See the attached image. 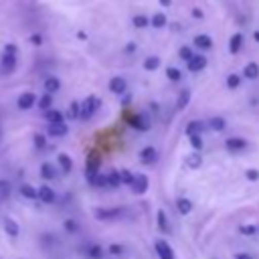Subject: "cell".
<instances>
[{"label": "cell", "instance_id": "cell-44", "mask_svg": "<svg viewBox=\"0 0 259 259\" xmlns=\"http://www.w3.org/2000/svg\"><path fill=\"white\" fill-rule=\"evenodd\" d=\"M190 144H192V148H196V150H200V148H202V142H200V136H190Z\"/></svg>", "mask_w": 259, "mask_h": 259}, {"label": "cell", "instance_id": "cell-40", "mask_svg": "<svg viewBox=\"0 0 259 259\" xmlns=\"http://www.w3.org/2000/svg\"><path fill=\"white\" fill-rule=\"evenodd\" d=\"M67 115H69V117H79V103H71Z\"/></svg>", "mask_w": 259, "mask_h": 259}, {"label": "cell", "instance_id": "cell-1", "mask_svg": "<svg viewBox=\"0 0 259 259\" xmlns=\"http://www.w3.org/2000/svg\"><path fill=\"white\" fill-rule=\"evenodd\" d=\"M16 53L18 51H16L14 45H6L4 55H2V65H0V69H2L4 75H10L16 69Z\"/></svg>", "mask_w": 259, "mask_h": 259}, {"label": "cell", "instance_id": "cell-29", "mask_svg": "<svg viewBox=\"0 0 259 259\" xmlns=\"http://www.w3.org/2000/svg\"><path fill=\"white\" fill-rule=\"evenodd\" d=\"M243 73H245V77H249V79H255V77L259 75V67H257L255 63H249V65L245 67V71H243Z\"/></svg>", "mask_w": 259, "mask_h": 259}, {"label": "cell", "instance_id": "cell-27", "mask_svg": "<svg viewBox=\"0 0 259 259\" xmlns=\"http://www.w3.org/2000/svg\"><path fill=\"white\" fill-rule=\"evenodd\" d=\"M10 182L8 180H0V200H6L10 196Z\"/></svg>", "mask_w": 259, "mask_h": 259}, {"label": "cell", "instance_id": "cell-21", "mask_svg": "<svg viewBox=\"0 0 259 259\" xmlns=\"http://www.w3.org/2000/svg\"><path fill=\"white\" fill-rule=\"evenodd\" d=\"M40 176H42V178H47V180L55 178V176H57V172H55V166H53V164H49V162H45V164L40 166Z\"/></svg>", "mask_w": 259, "mask_h": 259}, {"label": "cell", "instance_id": "cell-45", "mask_svg": "<svg viewBox=\"0 0 259 259\" xmlns=\"http://www.w3.org/2000/svg\"><path fill=\"white\" fill-rule=\"evenodd\" d=\"M247 178H249V180H257V178H259V172L251 168V170H247Z\"/></svg>", "mask_w": 259, "mask_h": 259}, {"label": "cell", "instance_id": "cell-38", "mask_svg": "<svg viewBox=\"0 0 259 259\" xmlns=\"http://www.w3.org/2000/svg\"><path fill=\"white\" fill-rule=\"evenodd\" d=\"M119 180L132 186V182H134V174H130L127 170H121V172H119Z\"/></svg>", "mask_w": 259, "mask_h": 259}, {"label": "cell", "instance_id": "cell-20", "mask_svg": "<svg viewBox=\"0 0 259 259\" xmlns=\"http://www.w3.org/2000/svg\"><path fill=\"white\" fill-rule=\"evenodd\" d=\"M245 146H247V142L243 138H229L227 140V148L229 150H243Z\"/></svg>", "mask_w": 259, "mask_h": 259}, {"label": "cell", "instance_id": "cell-14", "mask_svg": "<svg viewBox=\"0 0 259 259\" xmlns=\"http://www.w3.org/2000/svg\"><path fill=\"white\" fill-rule=\"evenodd\" d=\"M59 87H61V81H59L57 77H47V79H45V89H47L49 95L55 93V91H59Z\"/></svg>", "mask_w": 259, "mask_h": 259}, {"label": "cell", "instance_id": "cell-50", "mask_svg": "<svg viewBox=\"0 0 259 259\" xmlns=\"http://www.w3.org/2000/svg\"><path fill=\"white\" fill-rule=\"evenodd\" d=\"M65 227H67V231H75V223H71V221H67Z\"/></svg>", "mask_w": 259, "mask_h": 259}, {"label": "cell", "instance_id": "cell-5", "mask_svg": "<svg viewBox=\"0 0 259 259\" xmlns=\"http://www.w3.org/2000/svg\"><path fill=\"white\" fill-rule=\"evenodd\" d=\"M206 67V57H202V55H192V59H188V69L192 71V73H198V71H202Z\"/></svg>", "mask_w": 259, "mask_h": 259}, {"label": "cell", "instance_id": "cell-37", "mask_svg": "<svg viewBox=\"0 0 259 259\" xmlns=\"http://www.w3.org/2000/svg\"><path fill=\"white\" fill-rule=\"evenodd\" d=\"M186 164H188L190 168H198V166H200V156H198V154H192L190 158H186Z\"/></svg>", "mask_w": 259, "mask_h": 259}, {"label": "cell", "instance_id": "cell-51", "mask_svg": "<svg viewBox=\"0 0 259 259\" xmlns=\"http://www.w3.org/2000/svg\"><path fill=\"white\" fill-rule=\"evenodd\" d=\"M160 2H162V4H166V6L170 4V0H160Z\"/></svg>", "mask_w": 259, "mask_h": 259}, {"label": "cell", "instance_id": "cell-32", "mask_svg": "<svg viewBox=\"0 0 259 259\" xmlns=\"http://www.w3.org/2000/svg\"><path fill=\"white\" fill-rule=\"evenodd\" d=\"M20 194L26 196V198H36V190H34L30 184H22V186H20Z\"/></svg>", "mask_w": 259, "mask_h": 259}, {"label": "cell", "instance_id": "cell-2", "mask_svg": "<svg viewBox=\"0 0 259 259\" xmlns=\"http://www.w3.org/2000/svg\"><path fill=\"white\" fill-rule=\"evenodd\" d=\"M97 107H99V99H97L95 95H89V97L79 105V117H81V119H89V117L97 111Z\"/></svg>", "mask_w": 259, "mask_h": 259}, {"label": "cell", "instance_id": "cell-49", "mask_svg": "<svg viewBox=\"0 0 259 259\" xmlns=\"http://www.w3.org/2000/svg\"><path fill=\"white\" fill-rule=\"evenodd\" d=\"M235 259H253L251 255H247V253H237L235 255Z\"/></svg>", "mask_w": 259, "mask_h": 259}, {"label": "cell", "instance_id": "cell-39", "mask_svg": "<svg viewBox=\"0 0 259 259\" xmlns=\"http://www.w3.org/2000/svg\"><path fill=\"white\" fill-rule=\"evenodd\" d=\"M227 85H229L231 89H237V87H239V77H237V75H229V77H227Z\"/></svg>", "mask_w": 259, "mask_h": 259}, {"label": "cell", "instance_id": "cell-11", "mask_svg": "<svg viewBox=\"0 0 259 259\" xmlns=\"http://www.w3.org/2000/svg\"><path fill=\"white\" fill-rule=\"evenodd\" d=\"M156 158H158V154H156L154 148H144V150L140 152V160H142L144 164H152V162H156Z\"/></svg>", "mask_w": 259, "mask_h": 259}, {"label": "cell", "instance_id": "cell-43", "mask_svg": "<svg viewBox=\"0 0 259 259\" xmlns=\"http://www.w3.org/2000/svg\"><path fill=\"white\" fill-rule=\"evenodd\" d=\"M34 144H36V148H45V136L42 134H34Z\"/></svg>", "mask_w": 259, "mask_h": 259}, {"label": "cell", "instance_id": "cell-28", "mask_svg": "<svg viewBox=\"0 0 259 259\" xmlns=\"http://www.w3.org/2000/svg\"><path fill=\"white\" fill-rule=\"evenodd\" d=\"M158 65H160V59L158 57H146V61H144V67L148 69V71H154V69H158Z\"/></svg>", "mask_w": 259, "mask_h": 259}, {"label": "cell", "instance_id": "cell-42", "mask_svg": "<svg viewBox=\"0 0 259 259\" xmlns=\"http://www.w3.org/2000/svg\"><path fill=\"white\" fill-rule=\"evenodd\" d=\"M89 255H91V257H95V259H99V257L103 255V251H101V247H99V245H93V247L89 249Z\"/></svg>", "mask_w": 259, "mask_h": 259}, {"label": "cell", "instance_id": "cell-7", "mask_svg": "<svg viewBox=\"0 0 259 259\" xmlns=\"http://www.w3.org/2000/svg\"><path fill=\"white\" fill-rule=\"evenodd\" d=\"M132 188H134V192H136V194H144V192L148 190V178H146L144 174H138V176H134Z\"/></svg>", "mask_w": 259, "mask_h": 259}, {"label": "cell", "instance_id": "cell-17", "mask_svg": "<svg viewBox=\"0 0 259 259\" xmlns=\"http://www.w3.org/2000/svg\"><path fill=\"white\" fill-rule=\"evenodd\" d=\"M127 123H130L132 127H136V130H148V127H150V123L144 121L140 115H132V117L127 119Z\"/></svg>", "mask_w": 259, "mask_h": 259}, {"label": "cell", "instance_id": "cell-19", "mask_svg": "<svg viewBox=\"0 0 259 259\" xmlns=\"http://www.w3.org/2000/svg\"><path fill=\"white\" fill-rule=\"evenodd\" d=\"M45 115H47V121H49V123H59V121H65V117H63V113H61L59 109H49Z\"/></svg>", "mask_w": 259, "mask_h": 259}, {"label": "cell", "instance_id": "cell-16", "mask_svg": "<svg viewBox=\"0 0 259 259\" xmlns=\"http://www.w3.org/2000/svg\"><path fill=\"white\" fill-rule=\"evenodd\" d=\"M188 101H190V91H188V89H182V91L178 93V99H176V107H178V109H184V107L188 105Z\"/></svg>", "mask_w": 259, "mask_h": 259}, {"label": "cell", "instance_id": "cell-25", "mask_svg": "<svg viewBox=\"0 0 259 259\" xmlns=\"http://www.w3.org/2000/svg\"><path fill=\"white\" fill-rule=\"evenodd\" d=\"M87 180H89L93 186H107V180H105V176H103V174H99V172H97V174H93V176H89Z\"/></svg>", "mask_w": 259, "mask_h": 259}, {"label": "cell", "instance_id": "cell-9", "mask_svg": "<svg viewBox=\"0 0 259 259\" xmlns=\"http://www.w3.org/2000/svg\"><path fill=\"white\" fill-rule=\"evenodd\" d=\"M69 130H67V123L65 121H59V123H49V134L53 136V138H61V136H65Z\"/></svg>", "mask_w": 259, "mask_h": 259}, {"label": "cell", "instance_id": "cell-10", "mask_svg": "<svg viewBox=\"0 0 259 259\" xmlns=\"http://www.w3.org/2000/svg\"><path fill=\"white\" fill-rule=\"evenodd\" d=\"M109 89H111L113 93H123V91L127 89L125 79H121V77H113V79L109 81Z\"/></svg>", "mask_w": 259, "mask_h": 259}, {"label": "cell", "instance_id": "cell-35", "mask_svg": "<svg viewBox=\"0 0 259 259\" xmlns=\"http://www.w3.org/2000/svg\"><path fill=\"white\" fill-rule=\"evenodd\" d=\"M166 75H168V79H172V81H178V79L182 77L180 69H176V67H168V69H166Z\"/></svg>", "mask_w": 259, "mask_h": 259}, {"label": "cell", "instance_id": "cell-15", "mask_svg": "<svg viewBox=\"0 0 259 259\" xmlns=\"http://www.w3.org/2000/svg\"><path fill=\"white\" fill-rule=\"evenodd\" d=\"M57 162H59V166L63 168V172H71V170H73V160H71L67 154H59V156H57Z\"/></svg>", "mask_w": 259, "mask_h": 259}, {"label": "cell", "instance_id": "cell-46", "mask_svg": "<svg viewBox=\"0 0 259 259\" xmlns=\"http://www.w3.org/2000/svg\"><path fill=\"white\" fill-rule=\"evenodd\" d=\"M241 233H245V235H253V233H257V227H241Z\"/></svg>", "mask_w": 259, "mask_h": 259}, {"label": "cell", "instance_id": "cell-18", "mask_svg": "<svg viewBox=\"0 0 259 259\" xmlns=\"http://www.w3.org/2000/svg\"><path fill=\"white\" fill-rule=\"evenodd\" d=\"M176 208H178L180 214H188V212L192 210V202H190L188 198H178V200H176Z\"/></svg>", "mask_w": 259, "mask_h": 259}, {"label": "cell", "instance_id": "cell-31", "mask_svg": "<svg viewBox=\"0 0 259 259\" xmlns=\"http://www.w3.org/2000/svg\"><path fill=\"white\" fill-rule=\"evenodd\" d=\"M105 180H107V186H113V188L119 186V182H121V180H119V172H109V174L105 176Z\"/></svg>", "mask_w": 259, "mask_h": 259}, {"label": "cell", "instance_id": "cell-30", "mask_svg": "<svg viewBox=\"0 0 259 259\" xmlns=\"http://www.w3.org/2000/svg\"><path fill=\"white\" fill-rule=\"evenodd\" d=\"M51 105H53V97H51L49 93H45V95L38 99V107H40V109H45V111H49V109H51Z\"/></svg>", "mask_w": 259, "mask_h": 259}, {"label": "cell", "instance_id": "cell-4", "mask_svg": "<svg viewBox=\"0 0 259 259\" xmlns=\"http://www.w3.org/2000/svg\"><path fill=\"white\" fill-rule=\"evenodd\" d=\"M156 253H158L160 259H174V251H172V247H170L166 241H162V239L156 241Z\"/></svg>", "mask_w": 259, "mask_h": 259}, {"label": "cell", "instance_id": "cell-23", "mask_svg": "<svg viewBox=\"0 0 259 259\" xmlns=\"http://www.w3.org/2000/svg\"><path fill=\"white\" fill-rule=\"evenodd\" d=\"M95 214H97V219H115V217L121 214V210H117V208H113V210H103V208H99V210H95Z\"/></svg>", "mask_w": 259, "mask_h": 259}, {"label": "cell", "instance_id": "cell-33", "mask_svg": "<svg viewBox=\"0 0 259 259\" xmlns=\"http://www.w3.org/2000/svg\"><path fill=\"white\" fill-rule=\"evenodd\" d=\"M208 127L219 132V130H223V127H225V119H223V117H212V119L208 121Z\"/></svg>", "mask_w": 259, "mask_h": 259}, {"label": "cell", "instance_id": "cell-8", "mask_svg": "<svg viewBox=\"0 0 259 259\" xmlns=\"http://www.w3.org/2000/svg\"><path fill=\"white\" fill-rule=\"evenodd\" d=\"M34 103H36L34 93H22V95L18 97V107H20V109H30Z\"/></svg>", "mask_w": 259, "mask_h": 259}, {"label": "cell", "instance_id": "cell-22", "mask_svg": "<svg viewBox=\"0 0 259 259\" xmlns=\"http://www.w3.org/2000/svg\"><path fill=\"white\" fill-rule=\"evenodd\" d=\"M241 45H243V34H233L231 45H229V51H231L233 55H237V53H239V49H241Z\"/></svg>", "mask_w": 259, "mask_h": 259}, {"label": "cell", "instance_id": "cell-6", "mask_svg": "<svg viewBox=\"0 0 259 259\" xmlns=\"http://www.w3.org/2000/svg\"><path fill=\"white\" fill-rule=\"evenodd\" d=\"M36 198H40V202H47V204H51V202H55V190L51 188V186H40L38 190H36Z\"/></svg>", "mask_w": 259, "mask_h": 259}, {"label": "cell", "instance_id": "cell-52", "mask_svg": "<svg viewBox=\"0 0 259 259\" xmlns=\"http://www.w3.org/2000/svg\"><path fill=\"white\" fill-rule=\"evenodd\" d=\"M255 40H259V32H255Z\"/></svg>", "mask_w": 259, "mask_h": 259}, {"label": "cell", "instance_id": "cell-3", "mask_svg": "<svg viewBox=\"0 0 259 259\" xmlns=\"http://www.w3.org/2000/svg\"><path fill=\"white\" fill-rule=\"evenodd\" d=\"M99 164H101L99 154L97 152H89V156H87V178L99 172Z\"/></svg>", "mask_w": 259, "mask_h": 259}, {"label": "cell", "instance_id": "cell-36", "mask_svg": "<svg viewBox=\"0 0 259 259\" xmlns=\"http://www.w3.org/2000/svg\"><path fill=\"white\" fill-rule=\"evenodd\" d=\"M134 24H136L138 28H144V26H148V24H150V20H148L146 16L138 14V16H134Z\"/></svg>", "mask_w": 259, "mask_h": 259}, {"label": "cell", "instance_id": "cell-24", "mask_svg": "<svg viewBox=\"0 0 259 259\" xmlns=\"http://www.w3.org/2000/svg\"><path fill=\"white\" fill-rule=\"evenodd\" d=\"M202 132V123L200 121H190L188 125H186V134L188 136H198Z\"/></svg>", "mask_w": 259, "mask_h": 259}, {"label": "cell", "instance_id": "cell-13", "mask_svg": "<svg viewBox=\"0 0 259 259\" xmlns=\"http://www.w3.org/2000/svg\"><path fill=\"white\" fill-rule=\"evenodd\" d=\"M194 45H196L198 49L206 51V49L212 47V40H210V36H206V34H198V36H194Z\"/></svg>", "mask_w": 259, "mask_h": 259}, {"label": "cell", "instance_id": "cell-34", "mask_svg": "<svg viewBox=\"0 0 259 259\" xmlns=\"http://www.w3.org/2000/svg\"><path fill=\"white\" fill-rule=\"evenodd\" d=\"M152 24H154L156 28H162V26L166 24V16H164V14H160V12H158V14H154V16H152Z\"/></svg>", "mask_w": 259, "mask_h": 259}, {"label": "cell", "instance_id": "cell-48", "mask_svg": "<svg viewBox=\"0 0 259 259\" xmlns=\"http://www.w3.org/2000/svg\"><path fill=\"white\" fill-rule=\"evenodd\" d=\"M109 251L117 255V253H121V247H119V245H111V247H109Z\"/></svg>", "mask_w": 259, "mask_h": 259}, {"label": "cell", "instance_id": "cell-41", "mask_svg": "<svg viewBox=\"0 0 259 259\" xmlns=\"http://www.w3.org/2000/svg\"><path fill=\"white\" fill-rule=\"evenodd\" d=\"M192 55H194V53L190 51V47H182V49H180V57H182L184 61H188V59H192Z\"/></svg>", "mask_w": 259, "mask_h": 259}, {"label": "cell", "instance_id": "cell-12", "mask_svg": "<svg viewBox=\"0 0 259 259\" xmlns=\"http://www.w3.org/2000/svg\"><path fill=\"white\" fill-rule=\"evenodd\" d=\"M4 231L10 237H18V233H20V229H18V225H16L14 219H4Z\"/></svg>", "mask_w": 259, "mask_h": 259}, {"label": "cell", "instance_id": "cell-47", "mask_svg": "<svg viewBox=\"0 0 259 259\" xmlns=\"http://www.w3.org/2000/svg\"><path fill=\"white\" fill-rule=\"evenodd\" d=\"M30 40H32V45H40V42H42V38H40L38 34H32V36H30Z\"/></svg>", "mask_w": 259, "mask_h": 259}, {"label": "cell", "instance_id": "cell-26", "mask_svg": "<svg viewBox=\"0 0 259 259\" xmlns=\"http://www.w3.org/2000/svg\"><path fill=\"white\" fill-rule=\"evenodd\" d=\"M158 227L164 231V233H168L170 231V225H168V219H166V214H164V210H158Z\"/></svg>", "mask_w": 259, "mask_h": 259}]
</instances>
